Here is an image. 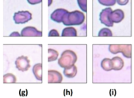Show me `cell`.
I'll return each mask as SVG.
<instances>
[{"label": "cell", "mask_w": 134, "mask_h": 98, "mask_svg": "<svg viewBox=\"0 0 134 98\" xmlns=\"http://www.w3.org/2000/svg\"><path fill=\"white\" fill-rule=\"evenodd\" d=\"M63 79L62 75L58 71L54 70H48V83H61L62 82Z\"/></svg>", "instance_id": "cell-7"}, {"label": "cell", "mask_w": 134, "mask_h": 98, "mask_svg": "<svg viewBox=\"0 0 134 98\" xmlns=\"http://www.w3.org/2000/svg\"><path fill=\"white\" fill-rule=\"evenodd\" d=\"M113 70H120L123 68L124 62L123 59L119 56H116L111 59Z\"/></svg>", "instance_id": "cell-11"}, {"label": "cell", "mask_w": 134, "mask_h": 98, "mask_svg": "<svg viewBox=\"0 0 134 98\" xmlns=\"http://www.w3.org/2000/svg\"><path fill=\"white\" fill-rule=\"evenodd\" d=\"M109 51L112 54L121 53L125 57H131V45H111L109 47Z\"/></svg>", "instance_id": "cell-3"}, {"label": "cell", "mask_w": 134, "mask_h": 98, "mask_svg": "<svg viewBox=\"0 0 134 98\" xmlns=\"http://www.w3.org/2000/svg\"><path fill=\"white\" fill-rule=\"evenodd\" d=\"M99 36H112L111 31L107 28H103L99 31L98 34Z\"/></svg>", "instance_id": "cell-18"}, {"label": "cell", "mask_w": 134, "mask_h": 98, "mask_svg": "<svg viewBox=\"0 0 134 98\" xmlns=\"http://www.w3.org/2000/svg\"><path fill=\"white\" fill-rule=\"evenodd\" d=\"M48 62H51L56 60L58 56L59 53L57 51L52 49H48Z\"/></svg>", "instance_id": "cell-17"}, {"label": "cell", "mask_w": 134, "mask_h": 98, "mask_svg": "<svg viewBox=\"0 0 134 98\" xmlns=\"http://www.w3.org/2000/svg\"><path fill=\"white\" fill-rule=\"evenodd\" d=\"M14 20L17 24H24L32 19V14L29 11H19L14 15Z\"/></svg>", "instance_id": "cell-4"}, {"label": "cell", "mask_w": 134, "mask_h": 98, "mask_svg": "<svg viewBox=\"0 0 134 98\" xmlns=\"http://www.w3.org/2000/svg\"><path fill=\"white\" fill-rule=\"evenodd\" d=\"M59 34L58 31L56 30H53L50 31L48 33V36L50 37H55V36H59Z\"/></svg>", "instance_id": "cell-19"}, {"label": "cell", "mask_w": 134, "mask_h": 98, "mask_svg": "<svg viewBox=\"0 0 134 98\" xmlns=\"http://www.w3.org/2000/svg\"><path fill=\"white\" fill-rule=\"evenodd\" d=\"M16 67L18 70L22 72L27 71L30 68V60L28 56H19L15 61Z\"/></svg>", "instance_id": "cell-5"}, {"label": "cell", "mask_w": 134, "mask_h": 98, "mask_svg": "<svg viewBox=\"0 0 134 98\" xmlns=\"http://www.w3.org/2000/svg\"><path fill=\"white\" fill-rule=\"evenodd\" d=\"M101 67L106 71H110L113 70L111 59L105 58L101 62Z\"/></svg>", "instance_id": "cell-14"}, {"label": "cell", "mask_w": 134, "mask_h": 98, "mask_svg": "<svg viewBox=\"0 0 134 98\" xmlns=\"http://www.w3.org/2000/svg\"><path fill=\"white\" fill-rule=\"evenodd\" d=\"M124 17V12L120 9L112 11L110 13V19L113 23H118L122 21Z\"/></svg>", "instance_id": "cell-10"}, {"label": "cell", "mask_w": 134, "mask_h": 98, "mask_svg": "<svg viewBox=\"0 0 134 98\" xmlns=\"http://www.w3.org/2000/svg\"><path fill=\"white\" fill-rule=\"evenodd\" d=\"M77 34V31L75 28L73 27H68L63 29L62 36H76Z\"/></svg>", "instance_id": "cell-15"}, {"label": "cell", "mask_w": 134, "mask_h": 98, "mask_svg": "<svg viewBox=\"0 0 134 98\" xmlns=\"http://www.w3.org/2000/svg\"><path fill=\"white\" fill-rule=\"evenodd\" d=\"M77 56L74 52L70 50L64 51L58 60V64L61 67L65 68L75 64L77 60Z\"/></svg>", "instance_id": "cell-2"}, {"label": "cell", "mask_w": 134, "mask_h": 98, "mask_svg": "<svg viewBox=\"0 0 134 98\" xmlns=\"http://www.w3.org/2000/svg\"><path fill=\"white\" fill-rule=\"evenodd\" d=\"M17 81L16 77L12 73L6 74L3 77V83H15Z\"/></svg>", "instance_id": "cell-16"}, {"label": "cell", "mask_w": 134, "mask_h": 98, "mask_svg": "<svg viewBox=\"0 0 134 98\" xmlns=\"http://www.w3.org/2000/svg\"><path fill=\"white\" fill-rule=\"evenodd\" d=\"M112 9L110 8H107L103 9L100 14V20L102 23L108 27L113 26V23L110 19V15Z\"/></svg>", "instance_id": "cell-6"}, {"label": "cell", "mask_w": 134, "mask_h": 98, "mask_svg": "<svg viewBox=\"0 0 134 98\" xmlns=\"http://www.w3.org/2000/svg\"><path fill=\"white\" fill-rule=\"evenodd\" d=\"M85 16L83 13L79 11L72 12H67L65 15L62 22L66 26L79 25L84 21Z\"/></svg>", "instance_id": "cell-1"}, {"label": "cell", "mask_w": 134, "mask_h": 98, "mask_svg": "<svg viewBox=\"0 0 134 98\" xmlns=\"http://www.w3.org/2000/svg\"><path fill=\"white\" fill-rule=\"evenodd\" d=\"M21 35L19 32L15 31V32H12L10 35V36H12V37H16V36H21Z\"/></svg>", "instance_id": "cell-21"}, {"label": "cell", "mask_w": 134, "mask_h": 98, "mask_svg": "<svg viewBox=\"0 0 134 98\" xmlns=\"http://www.w3.org/2000/svg\"><path fill=\"white\" fill-rule=\"evenodd\" d=\"M42 34V32L38 31L35 27L28 26L25 27L22 30L21 35L22 36L41 37Z\"/></svg>", "instance_id": "cell-8"}, {"label": "cell", "mask_w": 134, "mask_h": 98, "mask_svg": "<svg viewBox=\"0 0 134 98\" xmlns=\"http://www.w3.org/2000/svg\"><path fill=\"white\" fill-rule=\"evenodd\" d=\"M68 12L67 10L62 9H58L55 10L51 15L52 20L58 23L62 22L65 15Z\"/></svg>", "instance_id": "cell-9"}, {"label": "cell", "mask_w": 134, "mask_h": 98, "mask_svg": "<svg viewBox=\"0 0 134 98\" xmlns=\"http://www.w3.org/2000/svg\"><path fill=\"white\" fill-rule=\"evenodd\" d=\"M42 65L41 63H37L34 66L32 71L35 78L38 80L42 81Z\"/></svg>", "instance_id": "cell-13"}, {"label": "cell", "mask_w": 134, "mask_h": 98, "mask_svg": "<svg viewBox=\"0 0 134 98\" xmlns=\"http://www.w3.org/2000/svg\"><path fill=\"white\" fill-rule=\"evenodd\" d=\"M77 73V68L75 65H73L69 67L64 68L63 74L68 78H73L76 75Z\"/></svg>", "instance_id": "cell-12"}, {"label": "cell", "mask_w": 134, "mask_h": 98, "mask_svg": "<svg viewBox=\"0 0 134 98\" xmlns=\"http://www.w3.org/2000/svg\"><path fill=\"white\" fill-rule=\"evenodd\" d=\"M30 4H38L39 2H40L42 0H28Z\"/></svg>", "instance_id": "cell-20"}]
</instances>
